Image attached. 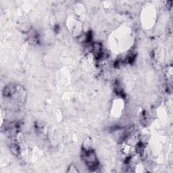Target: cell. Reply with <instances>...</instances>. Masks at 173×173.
Instances as JSON below:
<instances>
[{"label": "cell", "instance_id": "obj_1", "mask_svg": "<svg viewBox=\"0 0 173 173\" xmlns=\"http://www.w3.org/2000/svg\"><path fill=\"white\" fill-rule=\"evenodd\" d=\"M83 158L89 168L91 169L96 168L97 166V160L96 155H95L94 152H93V151L84 152L83 155Z\"/></svg>", "mask_w": 173, "mask_h": 173}, {"label": "cell", "instance_id": "obj_2", "mask_svg": "<svg viewBox=\"0 0 173 173\" xmlns=\"http://www.w3.org/2000/svg\"><path fill=\"white\" fill-rule=\"evenodd\" d=\"M68 172H78V170H77V168H75V167L73 166V168H71V169L69 168V170H68Z\"/></svg>", "mask_w": 173, "mask_h": 173}]
</instances>
